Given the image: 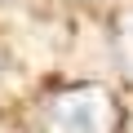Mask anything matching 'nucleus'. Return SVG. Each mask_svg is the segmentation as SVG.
I'll return each instance as SVG.
<instances>
[{
	"mask_svg": "<svg viewBox=\"0 0 133 133\" xmlns=\"http://www.w3.org/2000/svg\"><path fill=\"white\" fill-rule=\"evenodd\" d=\"M44 129L49 133H111L115 129V102L98 84L62 89L58 98H49Z\"/></svg>",
	"mask_w": 133,
	"mask_h": 133,
	"instance_id": "obj_1",
	"label": "nucleus"
},
{
	"mask_svg": "<svg viewBox=\"0 0 133 133\" xmlns=\"http://www.w3.org/2000/svg\"><path fill=\"white\" fill-rule=\"evenodd\" d=\"M115 44H120V58H124V71L133 76V9L120 18V31H115Z\"/></svg>",
	"mask_w": 133,
	"mask_h": 133,
	"instance_id": "obj_2",
	"label": "nucleus"
}]
</instances>
